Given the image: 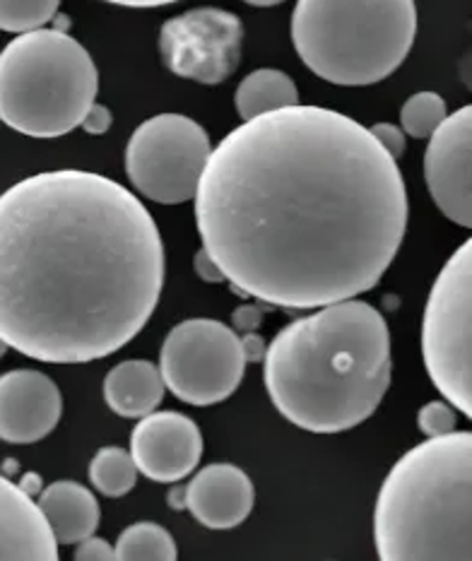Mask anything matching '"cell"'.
<instances>
[{
    "mask_svg": "<svg viewBox=\"0 0 472 561\" xmlns=\"http://www.w3.org/2000/svg\"><path fill=\"white\" fill-rule=\"evenodd\" d=\"M196 225L229 285L270 307L321 309L379 285L405 237L407 191L369 128L297 104L217 145Z\"/></svg>",
    "mask_w": 472,
    "mask_h": 561,
    "instance_id": "1",
    "label": "cell"
},
{
    "mask_svg": "<svg viewBox=\"0 0 472 561\" xmlns=\"http://www.w3.org/2000/svg\"><path fill=\"white\" fill-rule=\"evenodd\" d=\"M164 267L152 215L116 181L22 179L0 198V337L46 364L104 359L148 325Z\"/></svg>",
    "mask_w": 472,
    "mask_h": 561,
    "instance_id": "2",
    "label": "cell"
},
{
    "mask_svg": "<svg viewBox=\"0 0 472 561\" xmlns=\"http://www.w3.org/2000/svg\"><path fill=\"white\" fill-rule=\"evenodd\" d=\"M263 362L265 390L287 422L341 434L379 410L391 386V333L379 309L345 299L283 328Z\"/></svg>",
    "mask_w": 472,
    "mask_h": 561,
    "instance_id": "3",
    "label": "cell"
},
{
    "mask_svg": "<svg viewBox=\"0 0 472 561\" xmlns=\"http://www.w3.org/2000/svg\"><path fill=\"white\" fill-rule=\"evenodd\" d=\"M373 542L383 561H472V432L427 436L395 462Z\"/></svg>",
    "mask_w": 472,
    "mask_h": 561,
    "instance_id": "4",
    "label": "cell"
},
{
    "mask_svg": "<svg viewBox=\"0 0 472 561\" xmlns=\"http://www.w3.org/2000/svg\"><path fill=\"white\" fill-rule=\"evenodd\" d=\"M417 36L415 0H297L292 42L321 80L377 84L403 66Z\"/></svg>",
    "mask_w": 472,
    "mask_h": 561,
    "instance_id": "5",
    "label": "cell"
},
{
    "mask_svg": "<svg viewBox=\"0 0 472 561\" xmlns=\"http://www.w3.org/2000/svg\"><path fill=\"white\" fill-rule=\"evenodd\" d=\"M100 92L88 48L64 30H34L0 54V118L30 138H60L82 126Z\"/></svg>",
    "mask_w": 472,
    "mask_h": 561,
    "instance_id": "6",
    "label": "cell"
},
{
    "mask_svg": "<svg viewBox=\"0 0 472 561\" xmlns=\"http://www.w3.org/2000/svg\"><path fill=\"white\" fill-rule=\"evenodd\" d=\"M422 357L439 393L472 422V237L451 253L429 289Z\"/></svg>",
    "mask_w": 472,
    "mask_h": 561,
    "instance_id": "7",
    "label": "cell"
},
{
    "mask_svg": "<svg viewBox=\"0 0 472 561\" xmlns=\"http://www.w3.org/2000/svg\"><path fill=\"white\" fill-rule=\"evenodd\" d=\"M210 154V136L198 121L160 114L145 121L130 136L126 174L148 201L181 205L198 195Z\"/></svg>",
    "mask_w": 472,
    "mask_h": 561,
    "instance_id": "8",
    "label": "cell"
},
{
    "mask_svg": "<svg viewBox=\"0 0 472 561\" xmlns=\"http://www.w3.org/2000/svg\"><path fill=\"white\" fill-rule=\"evenodd\" d=\"M241 337L215 319H188L169 331L160 350L166 388L188 405L205 408L234 396L246 371Z\"/></svg>",
    "mask_w": 472,
    "mask_h": 561,
    "instance_id": "9",
    "label": "cell"
},
{
    "mask_svg": "<svg viewBox=\"0 0 472 561\" xmlns=\"http://www.w3.org/2000/svg\"><path fill=\"white\" fill-rule=\"evenodd\" d=\"M244 48V24L222 8H193L166 20L160 30V54L169 72L200 84L232 78Z\"/></svg>",
    "mask_w": 472,
    "mask_h": 561,
    "instance_id": "10",
    "label": "cell"
},
{
    "mask_svg": "<svg viewBox=\"0 0 472 561\" xmlns=\"http://www.w3.org/2000/svg\"><path fill=\"white\" fill-rule=\"evenodd\" d=\"M431 201L453 225L472 229V104L446 116L425 152Z\"/></svg>",
    "mask_w": 472,
    "mask_h": 561,
    "instance_id": "11",
    "label": "cell"
},
{
    "mask_svg": "<svg viewBox=\"0 0 472 561\" xmlns=\"http://www.w3.org/2000/svg\"><path fill=\"white\" fill-rule=\"evenodd\" d=\"M130 454L148 480L179 482L200 462V426L181 412H150L133 430Z\"/></svg>",
    "mask_w": 472,
    "mask_h": 561,
    "instance_id": "12",
    "label": "cell"
},
{
    "mask_svg": "<svg viewBox=\"0 0 472 561\" xmlns=\"http://www.w3.org/2000/svg\"><path fill=\"white\" fill-rule=\"evenodd\" d=\"M64 398L51 376L15 369L0 378V438L8 444H36L56 430Z\"/></svg>",
    "mask_w": 472,
    "mask_h": 561,
    "instance_id": "13",
    "label": "cell"
},
{
    "mask_svg": "<svg viewBox=\"0 0 472 561\" xmlns=\"http://www.w3.org/2000/svg\"><path fill=\"white\" fill-rule=\"evenodd\" d=\"M186 508L208 530H232L253 511L256 490L249 474L232 462H212L186 486Z\"/></svg>",
    "mask_w": 472,
    "mask_h": 561,
    "instance_id": "14",
    "label": "cell"
},
{
    "mask_svg": "<svg viewBox=\"0 0 472 561\" xmlns=\"http://www.w3.org/2000/svg\"><path fill=\"white\" fill-rule=\"evenodd\" d=\"M58 538L39 502L20 482L0 480V559L56 561Z\"/></svg>",
    "mask_w": 472,
    "mask_h": 561,
    "instance_id": "15",
    "label": "cell"
},
{
    "mask_svg": "<svg viewBox=\"0 0 472 561\" xmlns=\"http://www.w3.org/2000/svg\"><path fill=\"white\" fill-rule=\"evenodd\" d=\"M164 388L162 369L152 362H120L104 378V402L118 417L142 420L160 405Z\"/></svg>",
    "mask_w": 472,
    "mask_h": 561,
    "instance_id": "16",
    "label": "cell"
},
{
    "mask_svg": "<svg viewBox=\"0 0 472 561\" xmlns=\"http://www.w3.org/2000/svg\"><path fill=\"white\" fill-rule=\"evenodd\" d=\"M39 506L46 518L51 520V528L60 545H80L94 535L100 526V504L96 496L72 480H58L48 484L39 494Z\"/></svg>",
    "mask_w": 472,
    "mask_h": 561,
    "instance_id": "17",
    "label": "cell"
},
{
    "mask_svg": "<svg viewBox=\"0 0 472 561\" xmlns=\"http://www.w3.org/2000/svg\"><path fill=\"white\" fill-rule=\"evenodd\" d=\"M299 92L295 80L283 70L261 68L239 82L234 94V106L241 121H251L277 108L297 106Z\"/></svg>",
    "mask_w": 472,
    "mask_h": 561,
    "instance_id": "18",
    "label": "cell"
},
{
    "mask_svg": "<svg viewBox=\"0 0 472 561\" xmlns=\"http://www.w3.org/2000/svg\"><path fill=\"white\" fill-rule=\"evenodd\" d=\"M138 472L136 458L120 446H104L90 460V482L108 499L126 496L136 486Z\"/></svg>",
    "mask_w": 472,
    "mask_h": 561,
    "instance_id": "19",
    "label": "cell"
},
{
    "mask_svg": "<svg viewBox=\"0 0 472 561\" xmlns=\"http://www.w3.org/2000/svg\"><path fill=\"white\" fill-rule=\"evenodd\" d=\"M118 561H174L179 559V547L172 533L157 523L142 520L133 523L130 528L120 533L116 542Z\"/></svg>",
    "mask_w": 472,
    "mask_h": 561,
    "instance_id": "20",
    "label": "cell"
},
{
    "mask_svg": "<svg viewBox=\"0 0 472 561\" xmlns=\"http://www.w3.org/2000/svg\"><path fill=\"white\" fill-rule=\"evenodd\" d=\"M446 116H449V108H446L441 94L417 92L401 108V128L410 138L427 140L444 124Z\"/></svg>",
    "mask_w": 472,
    "mask_h": 561,
    "instance_id": "21",
    "label": "cell"
},
{
    "mask_svg": "<svg viewBox=\"0 0 472 561\" xmlns=\"http://www.w3.org/2000/svg\"><path fill=\"white\" fill-rule=\"evenodd\" d=\"M60 0H0V30L24 34L42 30L58 15Z\"/></svg>",
    "mask_w": 472,
    "mask_h": 561,
    "instance_id": "22",
    "label": "cell"
},
{
    "mask_svg": "<svg viewBox=\"0 0 472 561\" xmlns=\"http://www.w3.org/2000/svg\"><path fill=\"white\" fill-rule=\"evenodd\" d=\"M456 424H458V417L451 402L431 400L417 412V426L425 436H441V434L456 432Z\"/></svg>",
    "mask_w": 472,
    "mask_h": 561,
    "instance_id": "23",
    "label": "cell"
},
{
    "mask_svg": "<svg viewBox=\"0 0 472 561\" xmlns=\"http://www.w3.org/2000/svg\"><path fill=\"white\" fill-rule=\"evenodd\" d=\"M369 130L379 138V142L395 157V160H398V157L405 154L407 140H405V130L403 128H398L393 124H377V126H371Z\"/></svg>",
    "mask_w": 472,
    "mask_h": 561,
    "instance_id": "24",
    "label": "cell"
},
{
    "mask_svg": "<svg viewBox=\"0 0 472 561\" xmlns=\"http://www.w3.org/2000/svg\"><path fill=\"white\" fill-rule=\"evenodd\" d=\"M72 557H76L78 561H112V559H116V547H112L102 538H94V535H90L88 540H82L78 545V550Z\"/></svg>",
    "mask_w": 472,
    "mask_h": 561,
    "instance_id": "25",
    "label": "cell"
},
{
    "mask_svg": "<svg viewBox=\"0 0 472 561\" xmlns=\"http://www.w3.org/2000/svg\"><path fill=\"white\" fill-rule=\"evenodd\" d=\"M112 121H114V116H112V112H108V106L94 102V106L90 108V114L84 116L80 128L84 133H90V136H104V133L112 128Z\"/></svg>",
    "mask_w": 472,
    "mask_h": 561,
    "instance_id": "26",
    "label": "cell"
},
{
    "mask_svg": "<svg viewBox=\"0 0 472 561\" xmlns=\"http://www.w3.org/2000/svg\"><path fill=\"white\" fill-rule=\"evenodd\" d=\"M196 273L200 275V279H205V283H225L227 279L222 267L215 263V259L205 247L196 253Z\"/></svg>",
    "mask_w": 472,
    "mask_h": 561,
    "instance_id": "27",
    "label": "cell"
},
{
    "mask_svg": "<svg viewBox=\"0 0 472 561\" xmlns=\"http://www.w3.org/2000/svg\"><path fill=\"white\" fill-rule=\"evenodd\" d=\"M241 343H244L246 362H263L265 359V352H268V347L263 345V337H258L256 333H249L241 337Z\"/></svg>",
    "mask_w": 472,
    "mask_h": 561,
    "instance_id": "28",
    "label": "cell"
},
{
    "mask_svg": "<svg viewBox=\"0 0 472 561\" xmlns=\"http://www.w3.org/2000/svg\"><path fill=\"white\" fill-rule=\"evenodd\" d=\"M458 76L465 82V88L472 92V24H470V36L463 48V56L458 60Z\"/></svg>",
    "mask_w": 472,
    "mask_h": 561,
    "instance_id": "29",
    "label": "cell"
},
{
    "mask_svg": "<svg viewBox=\"0 0 472 561\" xmlns=\"http://www.w3.org/2000/svg\"><path fill=\"white\" fill-rule=\"evenodd\" d=\"M261 323V311L256 307H241L234 313V325L239 331H253Z\"/></svg>",
    "mask_w": 472,
    "mask_h": 561,
    "instance_id": "30",
    "label": "cell"
},
{
    "mask_svg": "<svg viewBox=\"0 0 472 561\" xmlns=\"http://www.w3.org/2000/svg\"><path fill=\"white\" fill-rule=\"evenodd\" d=\"M104 3L124 5V8H162V5L179 3V0H104Z\"/></svg>",
    "mask_w": 472,
    "mask_h": 561,
    "instance_id": "31",
    "label": "cell"
},
{
    "mask_svg": "<svg viewBox=\"0 0 472 561\" xmlns=\"http://www.w3.org/2000/svg\"><path fill=\"white\" fill-rule=\"evenodd\" d=\"M20 486L27 494H32V496H39L42 492H44V482H42V478L36 472H27L24 474V478L20 480Z\"/></svg>",
    "mask_w": 472,
    "mask_h": 561,
    "instance_id": "32",
    "label": "cell"
},
{
    "mask_svg": "<svg viewBox=\"0 0 472 561\" xmlns=\"http://www.w3.org/2000/svg\"><path fill=\"white\" fill-rule=\"evenodd\" d=\"M186 486H174L172 492H169V506H172L174 511H184L186 508Z\"/></svg>",
    "mask_w": 472,
    "mask_h": 561,
    "instance_id": "33",
    "label": "cell"
},
{
    "mask_svg": "<svg viewBox=\"0 0 472 561\" xmlns=\"http://www.w3.org/2000/svg\"><path fill=\"white\" fill-rule=\"evenodd\" d=\"M244 3H249L253 8H273V5L285 3V0H244Z\"/></svg>",
    "mask_w": 472,
    "mask_h": 561,
    "instance_id": "34",
    "label": "cell"
}]
</instances>
